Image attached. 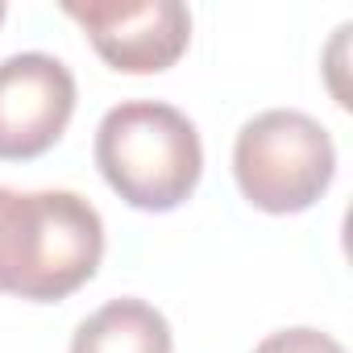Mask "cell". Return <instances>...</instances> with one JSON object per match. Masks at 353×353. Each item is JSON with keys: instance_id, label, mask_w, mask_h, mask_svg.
Returning <instances> with one entry per match:
<instances>
[{"instance_id": "4", "label": "cell", "mask_w": 353, "mask_h": 353, "mask_svg": "<svg viewBox=\"0 0 353 353\" xmlns=\"http://www.w3.org/2000/svg\"><path fill=\"white\" fill-rule=\"evenodd\" d=\"M63 13L125 75H158L179 63L192 42V13L179 0H63Z\"/></svg>"}, {"instance_id": "6", "label": "cell", "mask_w": 353, "mask_h": 353, "mask_svg": "<svg viewBox=\"0 0 353 353\" xmlns=\"http://www.w3.org/2000/svg\"><path fill=\"white\" fill-rule=\"evenodd\" d=\"M170 349L174 341L166 316L137 295L108 299L71 336V353H170Z\"/></svg>"}, {"instance_id": "5", "label": "cell", "mask_w": 353, "mask_h": 353, "mask_svg": "<svg viewBox=\"0 0 353 353\" xmlns=\"http://www.w3.org/2000/svg\"><path fill=\"white\" fill-rule=\"evenodd\" d=\"M75 112V75L63 59L21 50L0 59V162L46 154Z\"/></svg>"}, {"instance_id": "1", "label": "cell", "mask_w": 353, "mask_h": 353, "mask_svg": "<svg viewBox=\"0 0 353 353\" xmlns=\"http://www.w3.org/2000/svg\"><path fill=\"white\" fill-rule=\"evenodd\" d=\"M104 258V221L63 188H0V295L54 303L79 291Z\"/></svg>"}, {"instance_id": "3", "label": "cell", "mask_w": 353, "mask_h": 353, "mask_svg": "<svg viewBox=\"0 0 353 353\" xmlns=\"http://www.w3.org/2000/svg\"><path fill=\"white\" fill-rule=\"evenodd\" d=\"M233 174L254 208L274 216L303 212L336 174L332 133L299 108H266L237 129Z\"/></svg>"}, {"instance_id": "7", "label": "cell", "mask_w": 353, "mask_h": 353, "mask_svg": "<svg viewBox=\"0 0 353 353\" xmlns=\"http://www.w3.org/2000/svg\"><path fill=\"white\" fill-rule=\"evenodd\" d=\"M254 353H345V349H341L336 336L299 324V328H279V332L262 336V341L254 345Z\"/></svg>"}, {"instance_id": "8", "label": "cell", "mask_w": 353, "mask_h": 353, "mask_svg": "<svg viewBox=\"0 0 353 353\" xmlns=\"http://www.w3.org/2000/svg\"><path fill=\"white\" fill-rule=\"evenodd\" d=\"M0 21H5V5H0Z\"/></svg>"}, {"instance_id": "2", "label": "cell", "mask_w": 353, "mask_h": 353, "mask_svg": "<svg viewBox=\"0 0 353 353\" xmlns=\"http://www.w3.org/2000/svg\"><path fill=\"white\" fill-rule=\"evenodd\" d=\"M104 183L141 212L179 208L204 174V145L188 112L166 100H125L96 129Z\"/></svg>"}]
</instances>
